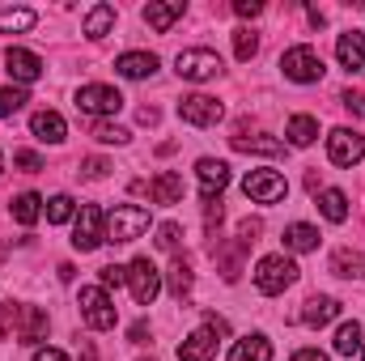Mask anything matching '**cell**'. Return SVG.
<instances>
[{
	"label": "cell",
	"mask_w": 365,
	"mask_h": 361,
	"mask_svg": "<svg viewBox=\"0 0 365 361\" xmlns=\"http://www.w3.org/2000/svg\"><path fill=\"white\" fill-rule=\"evenodd\" d=\"M149 230V208L145 204H115L106 213V243H136Z\"/></svg>",
	"instance_id": "cell-1"
},
{
	"label": "cell",
	"mask_w": 365,
	"mask_h": 361,
	"mask_svg": "<svg viewBox=\"0 0 365 361\" xmlns=\"http://www.w3.org/2000/svg\"><path fill=\"white\" fill-rule=\"evenodd\" d=\"M280 73L289 77V81H297V86H314V81H323V56L314 51V47H289L284 56H280Z\"/></svg>",
	"instance_id": "cell-2"
},
{
	"label": "cell",
	"mask_w": 365,
	"mask_h": 361,
	"mask_svg": "<svg viewBox=\"0 0 365 361\" xmlns=\"http://www.w3.org/2000/svg\"><path fill=\"white\" fill-rule=\"evenodd\" d=\"M293 280H297V264H293L289 255H264V260L255 264V289L268 293V298L284 293Z\"/></svg>",
	"instance_id": "cell-3"
},
{
	"label": "cell",
	"mask_w": 365,
	"mask_h": 361,
	"mask_svg": "<svg viewBox=\"0 0 365 361\" xmlns=\"http://www.w3.org/2000/svg\"><path fill=\"white\" fill-rule=\"evenodd\" d=\"M73 247L77 251H98L106 243V213L98 204H81V213L73 217Z\"/></svg>",
	"instance_id": "cell-4"
},
{
	"label": "cell",
	"mask_w": 365,
	"mask_h": 361,
	"mask_svg": "<svg viewBox=\"0 0 365 361\" xmlns=\"http://www.w3.org/2000/svg\"><path fill=\"white\" fill-rule=\"evenodd\" d=\"M175 73L182 81H212L221 73V56L208 51V47H187V51L175 56Z\"/></svg>",
	"instance_id": "cell-5"
},
{
	"label": "cell",
	"mask_w": 365,
	"mask_h": 361,
	"mask_svg": "<svg viewBox=\"0 0 365 361\" xmlns=\"http://www.w3.org/2000/svg\"><path fill=\"white\" fill-rule=\"evenodd\" d=\"M128 289H132V298L140 306H153V298L162 293V272H158V264L149 255H136L128 264Z\"/></svg>",
	"instance_id": "cell-6"
},
{
	"label": "cell",
	"mask_w": 365,
	"mask_h": 361,
	"mask_svg": "<svg viewBox=\"0 0 365 361\" xmlns=\"http://www.w3.org/2000/svg\"><path fill=\"white\" fill-rule=\"evenodd\" d=\"M77 306H81V319L90 323L93 332H110L115 327V302L106 298L102 285H86L81 298H77Z\"/></svg>",
	"instance_id": "cell-7"
},
{
	"label": "cell",
	"mask_w": 365,
	"mask_h": 361,
	"mask_svg": "<svg viewBox=\"0 0 365 361\" xmlns=\"http://www.w3.org/2000/svg\"><path fill=\"white\" fill-rule=\"evenodd\" d=\"M221 115H225V106L217 98H208V93H187V98H179V119L191 123V128H212V123H221Z\"/></svg>",
	"instance_id": "cell-8"
},
{
	"label": "cell",
	"mask_w": 365,
	"mask_h": 361,
	"mask_svg": "<svg viewBox=\"0 0 365 361\" xmlns=\"http://www.w3.org/2000/svg\"><path fill=\"white\" fill-rule=\"evenodd\" d=\"M242 191L255 204H280L289 195V183H284V175H276V171H251L242 179Z\"/></svg>",
	"instance_id": "cell-9"
},
{
	"label": "cell",
	"mask_w": 365,
	"mask_h": 361,
	"mask_svg": "<svg viewBox=\"0 0 365 361\" xmlns=\"http://www.w3.org/2000/svg\"><path fill=\"white\" fill-rule=\"evenodd\" d=\"M327 158H331L336 166H357L365 158V136L353 132V128H336V132L327 136Z\"/></svg>",
	"instance_id": "cell-10"
},
{
	"label": "cell",
	"mask_w": 365,
	"mask_h": 361,
	"mask_svg": "<svg viewBox=\"0 0 365 361\" xmlns=\"http://www.w3.org/2000/svg\"><path fill=\"white\" fill-rule=\"evenodd\" d=\"M123 106V93L115 86H81L77 90V111L86 115H115Z\"/></svg>",
	"instance_id": "cell-11"
},
{
	"label": "cell",
	"mask_w": 365,
	"mask_h": 361,
	"mask_svg": "<svg viewBox=\"0 0 365 361\" xmlns=\"http://www.w3.org/2000/svg\"><path fill=\"white\" fill-rule=\"evenodd\" d=\"M195 175H200V200H204V204L221 200V191L230 187V166L217 162V158H200V162H195Z\"/></svg>",
	"instance_id": "cell-12"
},
{
	"label": "cell",
	"mask_w": 365,
	"mask_h": 361,
	"mask_svg": "<svg viewBox=\"0 0 365 361\" xmlns=\"http://www.w3.org/2000/svg\"><path fill=\"white\" fill-rule=\"evenodd\" d=\"M4 68H9V77H13L21 90L43 77V60H38L34 51H26V47H9V51H4Z\"/></svg>",
	"instance_id": "cell-13"
},
{
	"label": "cell",
	"mask_w": 365,
	"mask_h": 361,
	"mask_svg": "<svg viewBox=\"0 0 365 361\" xmlns=\"http://www.w3.org/2000/svg\"><path fill=\"white\" fill-rule=\"evenodd\" d=\"M217 357V332L204 323L179 345V361H212Z\"/></svg>",
	"instance_id": "cell-14"
},
{
	"label": "cell",
	"mask_w": 365,
	"mask_h": 361,
	"mask_svg": "<svg viewBox=\"0 0 365 361\" xmlns=\"http://www.w3.org/2000/svg\"><path fill=\"white\" fill-rule=\"evenodd\" d=\"M336 60L349 73H365V34L361 30H349V34L336 39Z\"/></svg>",
	"instance_id": "cell-15"
},
{
	"label": "cell",
	"mask_w": 365,
	"mask_h": 361,
	"mask_svg": "<svg viewBox=\"0 0 365 361\" xmlns=\"http://www.w3.org/2000/svg\"><path fill=\"white\" fill-rule=\"evenodd\" d=\"M115 73L128 77V81L153 77V73H158V56H153V51H123V56L115 60Z\"/></svg>",
	"instance_id": "cell-16"
},
{
	"label": "cell",
	"mask_w": 365,
	"mask_h": 361,
	"mask_svg": "<svg viewBox=\"0 0 365 361\" xmlns=\"http://www.w3.org/2000/svg\"><path fill=\"white\" fill-rule=\"evenodd\" d=\"M30 132H34L43 145H60V141L68 136V123H64V115H56V111H34V115H30Z\"/></svg>",
	"instance_id": "cell-17"
},
{
	"label": "cell",
	"mask_w": 365,
	"mask_h": 361,
	"mask_svg": "<svg viewBox=\"0 0 365 361\" xmlns=\"http://www.w3.org/2000/svg\"><path fill=\"white\" fill-rule=\"evenodd\" d=\"M331 319H340V302L327 298V293H314V298L302 306V323H306V327H327Z\"/></svg>",
	"instance_id": "cell-18"
},
{
	"label": "cell",
	"mask_w": 365,
	"mask_h": 361,
	"mask_svg": "<svg viewBox=\"0 0 365 361\" xmlns=\"http://www.w3.org/2000/svg\"><path fill=\"white\" fill-rule=\"evenodd\" d=\"M230 361H272V340H268V336H259V332H251V336L234 340Z\"/></svg>",
	"instance_id": "cell-19"
},
{
	"label": "cell",
	"mask_w": 365,
	"mask_h": 361,
	"mask_svg": "<svg viewBox=\"0 0 365 361\" xmlns=\"http://www.w3.org/2000/svg\"><path fill=\"white\" fill-rule=\"evenodd\" d=\"M43 336H47V310H38V306H21L17 340H21V345H38Z\"/></svg>",
	"instance_id": "cell-20"
},
{
	"label": "cell",
	"mask_w": 365,
	"mask_h": 361,
	"mask_svg": "<svg viewBox=\"0 0 365 361\" xmlns=\"http://www.w3.org/2000/svg\"><path fill=\"white\" fill-rule=\"evenodd\" d=\"M182 13H187V4H182V0H162V4H149V9H145V21H149L158 34H166Z\"/></svg>",
	"instance_id": "cell-21"
},
{
	"label": "cell",
	"mask_w": 365,
	"mask_h": 361,
	"mask_svg": "<svg viewBox=\"0 0 365 361\" xmlns=\"http://www.w3.org/2000/svg\"><path fill=\"white\" fill-rule=\"evenodd\" d=\"M191 285H195V272H191V260H187V255H175V264H170V268H166V289H170V293H175V298H187V293H191Z\"/></svg>",
	"instance_id": "cell-22"
},
{
	"label": "cell",
	"mask_w": 365,
	"mask_h": 361,
	"mask_svg": "<svg viewBox=\"0 0 365 361\" xmlns=\"http://www.w3.org/2000/svg\"><path fill=\"white\" fill-rule=\"evenodd\" d=\"M284 136H289L293 149H306V145L319 141V119H314V115H293L289 128H284Z\"/></svg>",
	"instance_id": "cell-23"
},
{
	"label": "cell",
	"mask_w": 365,
	"mask_h": 361,
	"mask_svg": "<svg viewBox=\"0 0 365 361\" xmlns=\"http://www.w3.org/2000/svg\"><path fill=\"white\" fill-rule=\"evenodd\" d=\"M149 195H153V204H179V200H182V175L162 171L158 179L149 183Z\"/></svg>",
	"instance_id": "cell-24"
},
{
	"label": "cell",
	"mask_w": 365,
	"mask_h": 361,
	"mask_svg": "<svg viewBox=\"0 0 365 361\" xmlns=\"http://www.w3.org/2000/svg\"><path fill=\"white\" fill-rule=\"evenodd\" d=\"M319 213H323L327 221L344 225V221H349V195H344L340 187H327V191H319Z\"/></svg>",
	"instance_id": "cell-25"
},
{
	"label": "cell",
	"mask_w": 365,
	"mask_h": 361,
	"mask_svg": "<svg viewBox=\"0 0 365 361\" xmlns=\"http://www.w3.org/2000/svg\"><path fill=\"white\" fill-rule=\"evenodd\" d=\"M115 30V4H93L90 13H86V39H106Z\"/></svg>",
	"instance_id": "cell-26"
},
{
	"label": "cell",
	"mask_w": 365,
	"mask_h": 361,
	"mask_svg": "<svg viewBox=\"0 0 365 361\" xmlns=\"http://www.w3.org/2000/svg\"><path fill=\"white\" fill-rule=\"evenodd\" d=\"M9 213H13V221H17V225H34V221L43 217V200H38L34 191H21V195H13Z\"/></svg>",
	"instance_id": "cell-27"
},
{
	"label": "cell",
	"mask_w": 365,
	"mask_h": 361,
	"mask_svg": "<svg viewBox=\"0 0 365 361\" xmlns=\"http://www.w3.org/2000/svg\"><path fill=\"white\" fill-rule=\"evenodd\" d=\"M284 247H289V251H297V255H306V251H314V247H319V230H314V225H306V221H293V225L284 230Z\"/></svg>",
	"instance_id": "cell-28"
},
{
	"label": "cell",
	"mask_w": 365,
	"mask_h": 361,
	"mask_svg": "<svg viewBox=\"0 0 365 361\" xmlns=\"http://www.w3.org/2000/svg\"><path fill=\"white\" fill-rule=\"evenodd\" d=\"M331 272L344 276V280H357V276H365V255L353 251V247H340V251L331 255Z\"/></svg>",
	"instance_id": "cell-29"
},
{
	"label": "cell",
	"mask_w": 365,
	"mask_h": 361,
	"mask_svg": "<svg viewBox=\"0 0 365 361\" xmlns=\"http://www.w3.org/2000/svg\"><path fill=\"white\" fill-rule=\"evenodd\" d=\"M38 13L34 9H0V34H21V30H34Z\"/></svg>",
	"instance_id": "cell-30"
},
{
	"label": "cell",
	"mask_w": 365,
	"mask_h": 361,
	"mask_svg": "<svg viewBox=\"0 0 365 361\" xmlns=\"http://www.w3.org/2000/svg\"><path fill=\"white\" fill-rule=\"evenodd\" d=\"M361 336H365L361 323H340V327H336V353H340V357L361 353Z\"/></svg>",
	"instance_id": "cell-31"
},
{
	"label": "cell",
	"mask_w": 365,
	"mask_h": 361,
	"mask_svg": "<svg viewBox=\"0 0 365 361\" xmlns=\"http://www.w3.org/2000/svg\"><path fill=\"white\" fill-rule=\"evenodd\" d=\"M234 149L238 153H264V158H276L284 145L276 136H234Z\"/></svg>",
	"instance_id": "cell-32"
},
{
	"label": "cell",
	"mask_w": 365,
	"mask_h": 361,
	"mask_svg": "<svg viewBox=\"0 0 365 361\" xmlns=\"http://www.w3.org/2000/svg\"><path fill=\"white\" fill-rule=\"evenodd\" d=\"M43 213H47V221H51V225H64V221H73V217H77V200L60 191V195H51V200H47V208H43Z\"/></svg>",
	"instance_id": "cell-33"
},
{
	"label": "cell",
	"mask_w": 365,
	"mask_h": 361,
	"mask_svg": "<svg viewBox=\"0 0 365 361\" xmlns=\"http://www.w3.org/2000/svg\"><path fill=\"white\" fill-rule=\"evenodd\" d=\"M255 51H259V34H255V30H247V26H242V30H234V56L247 64Z\"/></svg>",
	"instance_id": "cell-34"
},
{
	"label": "cell",
	"mask_w": 365,
	"mask_h": 361,
	"mask_svg": "<svg viewBox=\"0 0 365 361\" xmlns=\"http://www.w3.org/2000/svg\"><path fill=\"white\" fill-rule=\"evenodd\" d=\"M93 141H98V145H128L132 132L119 128V123H93Z\"/></svg>",
	"instance_id": "cell-35"
},
{
	"label": "cell",
	"mask_w": 365,
	"mask_h": 361,
	"mask_svg": "<svg viewBox=\"0 0 365 361\" xmlns=\"http://www.w3.org/2000/svg\"><path fill=\"white\" fill-rule=\"evenodd\" d=\"M30 98H26V90L21 86H9V90H0V119L4 115H13V111H21Z\"/></svg>",
	"instance_id": "cell-36"
},
{
	"label": "cell",
	"mask_w": 365,
	"mask_h": 361,
	"mask_svg": "<svg viewBox=\"0 0 365 361\" xmlns=\"http://www.w3.org/2000/svg\"><path fill=\"white\" fill-rule=\"evenodd\" d=\"M179 238H182V225H179V221H162L153 243H158L162 251H175V247H179Z\"/></svg>",
	"instance_id": "cell-37"
},
{
	"label": "cell",
	"mask_w": 365,
	"mask_h": 361,
	"mask_svg": "<svg viewBox=\"0 0 365 361\" xmlns=\"http://www.w3.org/2000/svg\"><path fill=\"white\" fill-rule=\"evenodd\" d=\"M13 166L26 171V175H34V171H43V158H38L34 149H17V153H13Z\"/></svg>",
	"instance_id": "cell-38"
},
{
	"label": "cell",
	"mask_w": 365,
	"mask_h": 361,
	"mask_svg": "<svg viewBox=\"0 0 365 361\" xmlns=\"http://www.w3.org/2000/svg\"><path fill=\"white\" fill-rule=\"evenodd\" d=\"M119 285H128V268L106 264V268H102V289H119Z\"/></svg>",
	"instance_id": "cell-39"
},
{
	"label": "cell",
	"mask_w": 365,
	"mask_h": 361,
	"mask_svg": "<svg viewBox=\"0 0 365 361\" xmlns=\"http://www.w3.org/2000/svg\"><path fill=\"white\" fill-rule=\"evenodd\" d=\"M106 171H110L106 158H86V162H81V175H86V179H106Z\"/></svg>",
	"instance_id": "cell-40"
},
{
	"label": "cell",
	"mask_w": 365,
	"mask_h": 361,
	"mask_svg": "<svg viewBox=\"0 0 365 361\" xmlns=\"http://www.w3.org/2000/svg\"><path fill=\"white\" fill-rule=\"evenodd\" d=\"M340 102H344L353 115H361V119H365V93L361 90H344V93H340Z\"/></svg>",
	"instance_id": "cell-41"
},
{
	"label": "cell",
	"mask_w": 365,
	"mask_h": 361,
	"mask_svg": "<svg viewBox=\"0 0 365 361\" xmlns=\"http://www.w3.org/2000/svg\"><path fill=\"white\" fill-rule=\"evenodd\" d=\"M234 13H238V17H259L264 4H259V0H234Z\"/></svg>",
	"instance_id": "cell-42"
},
{
	"label": "cell",
	"mask_w": 365,
	"mask_h": 361,
	"mask_svg": "<svg viewBox=\"0 0 365 361\" xmlns=\"http://www.w3.org/2000/svg\"><path fill=\"white\" fill-rule=\"evenodd\" d=\"M204 217H208V230H217V225H221V217H225V213H221V200L204 204Z\"/></svg>",
	"instance_id": "cell-43"
},
{
	"label": "cell",
	"mask_w": 365,
	"mask_h": 361,
	"mask_svg": "<svg viewBox=\"0 0 365 361\" xmlns=\"http://www.w3.org/2000/svg\"><path fill=\"white\" fill-rule=\"evenodd\" d=\"M145 336H149V323H145V319L128 327V340H132V345H145Z\"/></svg>",
	"instance_id": "cell-44"
},
{
	"label": "cell",
	"mask_w": 365,
	"mask_h": 361,
	"mask_svg": "<svg viewBox=\"0 0 365 361\" xmlns=\"http://www.w3.org/2000/svg\"><path fill=\"white\" fill-rule=\"evenodd\" d=\"M289 361H331V357H327V353H319V349H297Z\"/></svg>",
	"instance_id": "cell-45"
},
{
	"label": "cell",
	"mask_w": 365,
	"mask_h": 361,
	"mask_svg": "<svg viewBox=\"0 0 365 361\" xmlns=\"http://www.w3.org/2000/svg\"><path fill=\"white\" fill-rule=\"evenodd\" d=\"M34 361H68L60 349H34Z\"/></svg>",
	"instance_id": "cell-46"
},
{
	"label": "cell",
	"mask_w": 365,
	"mask_h": 361,
	"mask_svg": "<svg viewBox=\"0 0 365 361\" xmlns=\"http://www.w3.org/2000/svg\"><path fill=\"white\" fill-rule=\"evenodd\" d=\"M361 361H365V336H361Z\"/></svg>",
	"instance_id": "cell-47"
},
{
	"label": "cell",
	"mask_w": 365,
	"mask_h": 361,
	"mask_svg": "<svg viewBox=\"0 0 365 361\" xmlns=\"http://www.w3.org/2000/svg\"><path fill=\"white\" fill-rule=\"evenodd\" d=\"M0 166H4V158H0Z\"/></svg>",
	"instance_id": "cell-48"
}]
</instances>
